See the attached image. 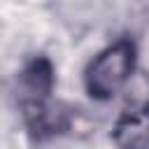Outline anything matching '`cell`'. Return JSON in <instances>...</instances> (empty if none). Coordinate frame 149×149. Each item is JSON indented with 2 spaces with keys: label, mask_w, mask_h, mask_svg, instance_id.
<instances>
[{
  "label": "cell",
  "mask_w": 149,
  "mask_h": 149,
  "mask_svg": "<svg viewBox=\"0 0 149 149\" xmlns=\"http://www.w3.org/2000/svg\"><path fill=\"white\" fill-rule=\"evenodd\" d=\"M123 112H149V74L135 72L126 84Z\"/></svg>",
  "instance_id": "4"
},
{
  "label": "cell",
  "mask_w": 149,
  "mask_h": 149,
  "mask_svg": "<svg viewBox=\"0 0 149 149\" xmlns=\"http://www.w3.org/2000/svg\"><path fill=\"white\" fill-rule=\"evenodd\" d=\"M21 102H47L54 88V68L44 56L33 58L26 63L21 77Z\"/></svg>",
  "instance_id": "2"
},
{
  "label": "cell",
  "mask_w": 149,
  "mask_h": 149,
  "mask_svg": "<svg viewBox=\"0 0 149 149\" xmlns=\"http://www.w3.org/2000/svg\"><path fill=\"white\" fill-rule=\"evenodd\" d=\"M114 140L121 149H147L149 112H123L114 126Z\"/></svg>",
  "instance_id": "3"
},
{
  "label": "cell",
  "mask_w": 149,
  "mask_h": 149,
  "mask_svg": "<svg viewBox=\"0 0 149 149\" xmlns=\"http://www.w3.org/2000/svg\"><path fill=\"white\" fill-rule=\"evenodd\" d=\"M133 65H135V44L130 40H119L107 49H102L84 72V86L88 95L95 100L112 98L135 74Z\"/></svg>",
  "instance_id": "1"
}]
</instances>
